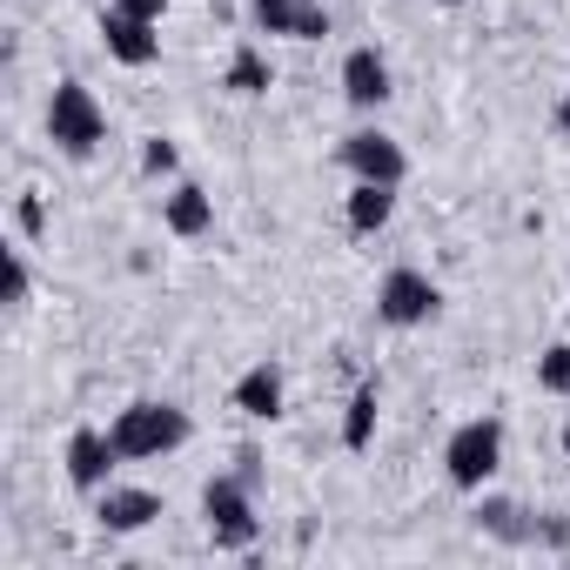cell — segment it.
Here are the masks:
<instances>
[{
  "mask_svg": "<svg viewBox=\"0 0 570 570\" xmlns=\"http://www.w3.org/2000/svg\"><path fill=\"white\" fill-rule=\"evenodd\" d=\"M376 423H383V383L363 376V383L350 390V403H343V450L363 456V450L376 443Z\"/></svg>",
  "mask_w": 570,
  "mask_h": 570,
  "instance_id": "obj_14",
  "label": "cell"
},
{
  "mask_svg": "<svg viewBox=\"0 0 570 570\" xmlns=\"http://www.w3.org/2000/svg\"><path fill=\"white\" fill-rule=\"evenodd\" d=\"M390 95H396L390 61H383L376 48H350V55H343V101H350L356 115H376Z\"/></svg>",
  "mask_w": 570,
  "mask_h": 570,
  "instance_id": "obj_12",
  "label": "cell"
},
{
  "mask_svg": "<svg viewBox=\"0 0 570 570\" xmlns=\"http://www.w3.org/2000/svg\"><path fill=\"white\" fill-rule=\"evenodd\" d=\"M202 523H208V543L215 550H248L262 537V517H255V483L242 470L228 476H208L202 483Z\"/></svg>",
  "mask_w": 570,
  "mask_h": 570,
  "instance_id": "obj_4",
  "label": "cell"
},
{
  "mask_svg": "<svg viewBox=\"0 0 570 570\" xmlns=\"http://www.w3.org/2000/svg\"><path fill=\"white\" fill-rule=\"evenodd\" d=\"M108 430H115V443H121L128 463H161V456L188 450V436H195L188 410H181V403H161V396H135V403H121Z\"/></svg>",
  "mask_w": 570,
  "mask_h": 570,
  "instance_id": "obj_1",
  "label": "cell"
},
{
  "mask_svg": "<svg viewBox=\"0 0 570 570\" xmlns=\"http://www.w3.org/2000/svg\"><path fill=\"white\" fill-rule=\"evenodd\" d=\"M101 48H108L115 68H155L161 61V21H141V14L108 0L101 8Z\"/></svg>",
  "mask_w": 570,
  "mask_h": 570,
  "instance_id": "obj_8",
  "label": "cell"
},
{
  "mask_svg": "<svg viewBox=\"0 0 570 570\" xmlns=\"http://www.w3.org/2000/svg\"><path fill=\"white\" fill-rule=\"evenodd\" d=\"M155 517H161V490H148V483H108L95 497V523L108 537H141Z\"/></svg>",
  "mask_w": 570,
  "mask_h": 570,
  "instance_id": "obj_9",
  "label": "cell"
},
{
  "mask_svg": "<svg viewBox=\"0 0 570 570\" xmlns=\"http://www.w3.org/2000/svg\"><path fill=\"white\" fill-rule=\"evenodd\" d=\"M443 8H470V0H443Z\"/></svg>",
  "mask_w": 570,
  "mask_h": 570,
  "instance_id": "obj_26",
  "label": "cell"
},
{
  "mask_svg": "<svg viewBox=\"0 0 570 570\" xmlns=\"http://www.w3.org/2000/svg\"><path fill=\"white\" fill-rule=\"evenodd\" d=\"M557 450H563V463H570V410H563V430H557Z\"/></svg>",
  "mask_w": 570,
  "mask_h": 570,
  "instance_id": "obj_25",
  "label": "cell"
},
{
  "mask_svg": "<svg viewBox=\"0 0 570 570\" xmlns=\"http://www.w3.org/2000/svg\"><path fill=\"white\" fill-rule=\"evenodd\" d=\"M228 403L248 416V423H275L282 410H289V376H282V363H248L242 376H235V390H228Z\"/></svg>",
  "mask_w": 570,
  "mask_h": 570,
  "instance_id": "obj_10",
  "label": "cell"
},
{
  "mask_svg": "<svg viewBox=\"0 0 570 570\" xmlns=\"http://www.w3.org/2000/svg\"><path fill=\"white\" fill-rule=\"evenodd\" d=\"M115 8H128V14H141V21H168L175 0H115Z\"/></svg>",
  "mask_w": 570,
  "mask_h": 570,
  "instance_id": "obj_23",
  "label": "cell"
},
{
  "mask_svg": "<svg viewBox=\"0 0 570 570\" xmlns=\"http://www.w3.org/2000/svg\"><path fill=\"white\" fill-rule=\"evenodd\" d=\"M48 141L68 161H95L108 148V108L95 101L88 81H55V95H48Z\"/></svg>",
  "mask_w": 570,
  "mask_h": 570,
  "instance_id": "obj_2",
  "label": "cell"
},
{
  "mask_svg": "<svg viewBox=\"0 0 570 570\" xmlns=\"http://www.w3.org/2000/svg\"><path fill=\"white\" fill-rule=\"evenodd\" d=\"M121 463H128V456H121L115 430H101V423H81V430H68L61 470H68V483H75L81 497H101V490L115 483V470H121Z\"/></svg>",
  "mask_w": 570,
  "mask_h": 570,
  "instance_id": "obj_6",
  "label": "cell"
},
{
  "mask_svg": "<svg viewBox=\"0 0 570 570\" xmlns=\"http://www.w3.org/2000/svg\"><path fill=\"white\" fill-rule=\"evenodd\" d=\"M161 228L175 235V242H202V235H215V195L202 188V181H168V195H161Z\"/></svg>",
  "mask_w": 570,
  "mask_h": 570,
  "instance_id": "obj_11",
  "label": "cell"
},
{
  "mask_svg": "<svg viewBox=\"0 0 570 570\" xmlns=\"http://www.w3.org/2000/svg\"><path fill=\"white\" fill-rule=\"evenodd\" d=\"M497 470H503V423H497V416L456 423L450 443H443V476H450V490L483 497V490L497 483Z\"/></svg>",
  "mask_w": 570,
  "mask_h": 570,
  "instance_id": "obj_3",
  "label": "cell"
},
{
  "mask_svg": "<svg viewBox=\"0 0 570 570\" xmlns=\"http://www.w3.org/2000/svg\"><path fill=\"white\" fill-rule=\"evenodd\" d=\"M330 35H336L330 8H323V0H309V14H303V35H296V41H330Z\"/></svg>",
  "mask_w": 570,
  "mask_h": 570,
  "instance_id": "obj_22",
  "label": "cell"
},
{
  "mask_svg": "<svg viewBox=\"0 0 570 570\" xmlns=\"http://www.w3.org/2000/svg\"><path fill=\"white\" fill-rule=\"evenodd\" d=\"M476 530H490V537H503V543H530V537H537L510 497H483V503H476Z\"/></svg>",
  "mask_w": 570,
  "mask_h": 570,
  "instance_id": "obj_17",
  "label": "cell"
},
{
  "mask_svg": "<svg viewBox=\"0 0 570 570\" xmlns=\"http://www.w3.org/2000/svg\"><path fill=\"white\" fill-rule=\"evenodd\" d=\"M28 296H35V268H28V255H21V248H8V289H0V303L21 316V309H28Z\"/></svg>",
  "mask_w": 570,
  "mask_h": 570,
  "instance_id": "obj_20",
  "label": "cell"
},
{
  "mask_svg": "<svg viewBox=\"0 0 570 570\" xmlns=\"http://www.w3.org/2000/svg\"><path fill=\"white\" fill-rule=\"evenodd\" d=\"M336 161H343L350 181H383V188H403V181H410V155H403V141L383 135V128H356V135H343Z\"/></svg>",
  "mask_w": 570,
  "mask_h": 570,
  "instance_id": "obj_7",
  "label": "cell"
},
{
  "mask_svg": "<svg viewBox=\"0 0 570 570\" xmlns=\"http://www.w3.org/2000/svg\"><path fill=\"white\" fill-rule=\"evenodd\" d=\"M14 228H21V242H41L48 235V202L41 195H14Z\"/></svg>",
  "mask_w": 570,
  "mask_h": 570,
  "instance_id": "obj_21",
  "label": "cell"
},
{
  "mask_svg": "<svg viewBox=\"0 0 570 570\" xmlns=\"http://www.w3.org/2000/svg\"><path fill=\"white\" fill-rule=\"evenodd\" d=\"M537 390L557 396V403H570V343H550V350L537 356Z\"/></svg>",
  "mask_w": 570,
  "mask_h": 570,
  "instance_id": "obj_18",
  "label": "cell"
},
{
  "mask_svg": "<svg viewBox=\"0 0 570 570\" xmlns=\"http://www.w3.org/2000/svg\"><path fill=\"white\" fill-rule=\"evenodd\" d=\"M396 222V188H383V181H350V195H343V228L350 235H383Z\"/></svg>",
  "mask_w": 570,
  "mask_h": 570,
  "instance_id": "obj_13",
  "label": "cell"
},
{
  "mask_svg": "<svg viewBox=\"0 0 570 570\" xmlns=\"http://www.w3.org/2000/svg\"><path fill=\"white\" fill-rule=\"evenodd\" d=\"M550 121H557V135L570 141V95H557V108H550Z\"/></svg>",
  "mask_w": 570,
  "mask_h": 570,
  "instance_id": "obj_24",
  "label": "cell"
},
{
  "mask_svg": "<svg viewBox=\"0 0 570 570\" xmlns=\"http://www.w3.org/2000/svg\"><path fill=\"white\" fill-rule=\"evenodd\" d=\"M436 309H443V289L410 262H396L376 282V323H390V330H423V323H436Z\"/></svg>",
  "mask_w": 570,
  "mask_h": 570,
  "instance_id": "obj_5",
  "label": "cell"
},
{
  "mask_svg": "<svg viewBox=\"0 0 570 570\" xmlns=\"http://www.w3.org/2000/svg\"><path fill=\"white\" fill-rule=\"evenodd\" d=\"M141 175H148V181H181V148H175L168 135H148V141H141Z\"/></svg>",
  "mask_w": 570,
  "mask_h": 570,
  "instance_id": "obj_19",
  "label": "cell"
},
{
  "mask_svg": "<svg viewBox=\"0 0 570 570\" xmlns=\"http://www.w3.org/2000/svg\"><path fill=\"white\" fill-rule=\"evenodd\" d=\"M303 14H309V0H248V28L268 41H296Z\"/></svg>",
  "mask_w": 570,
  "mask_h": 570,
  "instance_id": "obj_16",
  "label": "cell"
},
{
  "mask_svg": "<svg viewBox=\"0 0 570 570\" xmlns=\"http://www.w3.org/2000/svg\"><path fill=\"white\" fill-rule=\"evenodd\" d=\"M222 88H228L235 101H262V95L275 88V61H268L255 41H242V48L228 55V68H222Z\"/></svg>",
  "mask_w": 570,
  "mask_h": 570,
  "instance_id": "obj_15",
  "label": "cell"
}]
</instances>
